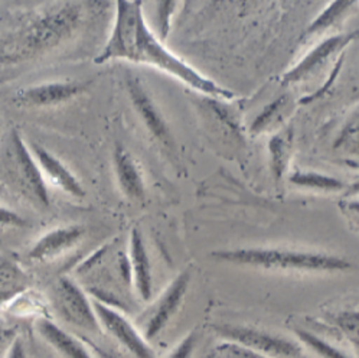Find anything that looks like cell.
I'll use <instances>...</instances> for the list:
<instances>
[{
    "label": "cell",
    "mask_w": 359,
    "mask_h": 358,
    "mask_svg": "<svg viewBox=\"0 0 359 358\" xmlns=\"http://www.w3.org/2000/svg\"><path fill=\"white\" fill-rule=\"evenodd\" d=\"M87 84L83 83H45L29 87L19 94V101L25 106L46 107L67 103L75 95L86 90Z\"/></svg>",
    "instance_id": "obj_14"
},
{
    "label": "cell",
    "mask_w": 359,
    "mask_h": 358,
    "mask_svg": "<svg viewBox=\"0 0 359 358\" xmlns=\"http://www.w3.org/2000/svg\"><path fill=\"white\" fill-rule=\"evenodd\" d=\"M29 150L42 172L45 183H50L54 187H58L65 194L75 198H83L86 195L79 179L53 153L38 143L29 145Z\"/></svg>",
    "instance_id": "obj_10"
},
{
    "label": "cell",
    "mask_w": 359,
    "mask_h": 358,
    "mask_svg": "<svg viewBox=\"0 0 359 358\" xmlns=\"http://www.w3.org/2000/svg\"><path fill=\"white\" fill-rule=\"evenodd\" d=\"M290 183L302 188L326 192H338L346 188L345 183H342L341 179L318 172H294L293 175H290Z\"/></svg>",
    "instance_id": "obj_19"
},
{
    "label": "cell",
    "mask_w": 359,
    "mask_h": 358,
    "mask_svg": "<svg viewBox=\"0 0 359 358\" xmlns=\"http://www.w3.org/2000/svg\"><path fill=\"white\" fill-rule=\"evenodd\" d=\"M356 37H358V31L356 32L353 31L349 34H339L325 39L318 46H315L293 69H290L283 75L281 84L289 86L306 79L307 75H311L320 65H323L333 54L339 53V51L348 46Z\"/></svg>",
    "instance_id": "obj_9"
},
{
    "label": "cell",
    "mask_w": 359,
    "mask_h": 358,
    "mask_svg": "<svg viewBox=\"0 0 359 358\" xmlns=\"http://www.w3.org/2000/svg\"><path fill=\"white\" fill-rule=\"evenodd\" d=\"M285 98L286 97H280V98H277L276 101H273L271 105H269L264 110H263V113L255 119V121L252 123V127H251V132L252 133H260L262 131H264L266 127L270 124V121L273 120V117L277 114V112L280 110V107L283 106V103H285Z\"/></svg>",
    "instance_id": "obj_25"
},
{
    "label": "cell",
    "mask_w": 359,
    "mask_h": 358,
    "mask_svg": "<svg viewBox=\"0 0 359 358\" xmlns=\"http://www.w3.org/2000/svg\"><path fill=\"white\" fill-rule=\"evenodd\" d=\"M127 90H129V95L132 98V103L135 109L137 110L140 119L146 124L147 131L155 136L161 143L170 147L173 145L172 135L166 121L163 120L161 112L153 103L151 98L149 97L144 87L140 84V81L135 77H130L127 80Z\"/></svg>",
    "instance_id": "obj_12"
},
{
    "label": "cell",
    "mask_w": 359,
    "mask_h": 358,
    "mask_svg": "<svg viewBox=\"0 0 359 358\" xmlns=\"http://www.w3.org/2000/svg\"><path fill=\"white\" fill-rule=\"evenodd\" d=\"M114 171L117 181L126 197L135 201H142L144 198V183L139 166L129 150L118 145L114 150Z\"/></svg>",
    "instance_id": "obj_16"
},
{
    "label": "cell",
    "mask_w": 359,
    "mask_h": 358,
    "mask_svg": "<svg viewBox=\"0 0 359 358\" xmlns=\"http://www.w3.org/2000/svg\"><path fill=\"white\" fill-rule=\"evenodd\" d=\"M129 263L132 272V285L135 286L137 295L142 300L147 302L153 295V276L151 265L146 244L139 228H133L130 234V254Z\"/></svg>",
    "instance_id": "obj_15"
},
{
    "label": "cell",
    "mask_w": 359,
    "mask_h": 358,
    "mask_svg": "<svg viewBox=\"0 0 359 358\" xmlns=\"http://www.w3.org/2000/svg\"><path fill=\"white\" fill-rule=\"evenodd\" d=\"M294 334L297 337V343L302 347L309 348L313 354H316L320 358H353L352 355L342 351L339 347L330 344L325 338L319 337L312 331H307L303 328H296Z\"/></svg>",
    "instance_id": "obj_18"
},
{
    "label": "cell",
    "mask_w": 359,
    "mask_h": 358,
    "mask_svg": "<svg viewBox=\"0 0 359 358\" xmlns=\"http://www.w3.org/2000/svg\"><path fill=\"white\" fill-rule=\"evenodd\" d=\"M16 337V332L11 331V329H5L0 328V358H4L9 344L12 343V340Z\"/></svg>",
    "instance_id": "obj_29"
},
{
    "label": "cell",
    "mask_w": 359,
    "mask_h": 358,
    "mask_svg": "<svg viewBox=\"0 0 359 358\" xmlns=\"http://www.w3.org/2000/svg\"><path fill=\"white\" fill-rule=\"evenodd\" d=\"M12 173L20 190L42 207H49V194L42 172L34 159L29 146L16 133L11 138Z\"/></svg>",
    "instance_id": "obj_7"
},
{
    "label": "cell",
    "mask_w": 359,
    "mask_h": 358,
    "mask_svg": "<svg viewBox=\"0 0 359 358\" xmlns=\"http://www.w3.org/2000/svg\"><path fill=\"white\" fill-rule=\"evenodd\" d=\"M93 308L97 315L101 332H106L120 347L135 358H156L155 350L142 336L137 325L127 318L118 308L93 299Z\"/></svg>",
    "instance_id": "obj_6"
},
{
    "label": "cell",
    "mask_w": 359,
    "mask_h": 358,
    "mask_svg": "<svg viewBox=\"0 0 359 358\" xmlns=\"http://www.w3.org/2000/svg\"><path fill=\"white\" fill-rule=\"evenodd\" d=\"M215 358H269V357L252 352L240 345L222 341V344L215 350Z\"/></svg>",
    "instance_id": "obj_24"
},
{
    "label": "cell",
    "mask_w": 359,
    "mask_h": 358,
    "mask_svg": "<svg viewBox=\"0 0 359 358\" xmlns=\"http://www.w3.org/2000/svg\"><path fill=\"white\" fill-rule=\"evenodd\" d=\"M4 358H29L27 347H25V343L20 336L16 334V337L9 344Z\"/></svg>",
    "instance_id": "obj_28"
},
{
    "label": "cell",
    "mask_w": 359,
    "mask_h": 358,
    "mask_svg": "<svg viewBox=\"0 0 359 358\" xmlns=\"http://www.w3.org/2000/svg\"><path fill=\"white\" fill-rule=\"evenodd\" d=\"M57 315L68 325L87 334H102L90 295L68 276L60 277L50 292Z\"/></svg>",
    "instance_id": "obj_4"
},
{
    "label": "cell",
    "mask_w": 359,
    "mask_h": 358,
    "mask_svg": "<svg viewBox=\"0 0 359 358\" xmlns=\"http://www.w3.org/2000/svg\"><path fill=\"white\" fill-rule=\"evenodd\" d=\"M290 145H292V135L287 132H281L271 138L269 143L270 158H271V171L276 179L283 176L285 171L289 165L290 157Z\"/></svg>",
    "instance_id": "obj_20"
},
{
    "label": "cell",
    "mask_w": 359,
    "mask_h": 358,
    "mask_svg": "<svg viewBox=\"0 0 359 358\" xmlns=\"http://www.w3.org/2000/svg\"><path fill=\"white\" fill-rule=\"evenodd\" d=\"M76 19H79V11L71 6L36 19L22 35V51L35 53L55 45L74 28Z\"/></svg>",
    "instance_id": "obj_8"
},
{
    "label": "cell",
    "mask_w": 359,
    "mask_h": 358,
    "mask_svg": "<svg viewBox=\"0 0 359 358\" xmlns=\"http://www.w3.org/2000/svg\"><path fill=\"white\" fill-rule=\"evenodd\" d=\"M27 291V274L11 259L0 258V308Z\"/></svg>",
    "instance_id": "obj_17"
},
{
    "label": "cell",
    "mask_w": 359,
    "mask_h": 358,
    "mask_svg": "<svg viewBox=\"0 0 359 358\" xmlns=\"http://www.w3.org/2000/svg\"><path fill=\"white\" fill-rule=\"evenodd\" d=\"M353 5L355 2H352V0H346V2H344V0H341V2H332L329 8H326L315 19V22L311 25V27L307 28V31L304 32V37H312L315 34L323 32L327 28L333 27V25L339 22L352 9Z\"/></svg>",
    "instance_id": "obj_21"
},
{
    "label": "cell",
    "mask_w": 359,
    "mask_h": 358,
    "mask_svg": "<svg viewBox=\"0 0 359 358\" xmlns=\"http://www.w3.org/2000/svg\"><path fill=\"white\" fill-rule=\"evenodd\" d=\"M142 2H117V15L113 32L106 48L95 58V64L111 60H127L156 67L184 81L192 90L215 98L231 100L234 93L203 77L185 61L175 57L155 37L144 19Z\"/></svg>",
    "instance_id": "obj_1"
},
{
    "label": "cell",
    "mask_w": 359,
    "mask_h": 358,
    "mask_svg": "<svg viewBox=\"0 0 359 358\" xmlns=\"http://www.w3.org/2000/svg\"><path fill=\"white\" fill-rule=\"evenodd\" d=\"M224 343H231L269 358H302L303 347L290 338L247 325L222 324L214 326Z\"/></svg>",
    "instance_id": "obj_3"
},
{
    "label": "cell",
    "mask_w": 359,
    "mask_h": 358,
    "mask_svg": "<svg viewBox=\"0 0 359 358\" xmlns=\"http://www.w3.org/2000/svg\"><path fill=\"white\" fill-rule=\"evenodd\" d=\"M159 6V22H161V35H162V39H165L169 34V27H170V16H172V12L176 6L175 2H161L158 4Z\"/></svg>",
    "instance_id": "obj_26"
},
{
    "label": "cell",
    "mask_w": 359,
    "mask_h": 358,
    "mask_svg": "<svg viewBox=\"0 0 359 358\" xmlns=\"http://www.w3.org/2000/svg\"><path fill=\"white\" fill-rule=\"evenodd\" d=\"M4 191V185L2 184H0V192H2Z\"/></svg>",
    "instance_id": "obj_30"
},
{
    "label": "cell",
    "mask_w": 359,
    "mask_h": 358,
    "mask_svg": "<svg viewBox=\"0 0 359 358\" xmlns=\"http://www.w3.org/2000/svg\"><path fill=\"white\" fill-rule=\"evenodd\" d=\"M335 325L344 338L358 348V311H344L335 317Z\"/></svg>",
    "instance_id": "obj_22"
},
{
    "label": "cell",
    "mask_w": 359,
    "mask_h": 358,
    "mask_svg": "<svg viewBox=\"0 0 359 358\" xmlns=\"http://www.w3.org/2000/svg\"><path fill=\"white\" fill-rule=\"evenodd\" d=\"M196 347H198V336L196 332L192 331L175 345V348L168 354L166 358H194Z\"/></svg>",
    "instance_id": "obj_23"
},
{
    "label": "cell",
    "mask_w": 359,
    "mask_h": 358,
    "mask_svg": "<svg viewBox=\"0 0 359 358\" xmlns=\"http://www.w3.org/2000/svg\"><path fill=\"white\" fill-rule=\"evenodd\" d=\"M27 224L18 213L0 206V225L2 227H23Z\"/></svg>",
    "instance_id": "obj_27"
},
{
    "label": "cell",
    "mask_w": 359,
    "mask_h": 358,
    "mask_svg": "<svg viewBox=\"0 0 359 358\" xmlns=\"http://www.w3.org/2000/svg\"><path fill=\"white\" fill-rule=\"evenodd\" d=\"M35 329L41 338L64 358H95L87 344L48 317L38 318Z\"/></svg>",
    "instance_id": "obj_13"
},
{
    "label": "cell",
    "mask_w": 359,
    "mask_h": 358,
    "mask_svg": "<svg viewBox=\"0 0 359 358\" xmlns=\"http://www.w3.org/2000/svg\"><path fill=\"white\" fill-rule=\"evenodd\" d=\"M212 258L237 266L293 272H345L352 263L339 256L290 248H236L214 251Z\"/></svg>",
    "instance_id": "obj_2"
},
{
    "label": "cell",
    "mask_w": 359,
    "mask_h": 358,
    "mask_svg": "<svg viewBox=\"0 0 359 358\" xmlns=\"http://www.w3.org/2000/svg\"><path fill=\"white\" fill-rule=\"evenodd\" d=\"M84 236V228L80 225H69V227H60L55 230H50L46 234H43L35 246L29 250L28 258L32 262L45 263L50 262L74 246L79 244Z\"/></svg>",
    "instance_id": "obj_11"
},
{
    "label": "cell",
    "mask_w": 359,
    "mask_h": 358,
    "mask_svg": "<svg viewBox=\"0 0 359 358\" xmlns=\"http://www.w3.org/2000/svg\"><path fill=\"white\" fill-rule=\"evenodd\" d=\"M189 284L191 273L188 270L179 273L163 291V293L151 303L150 308L139 317L136 325L149 343L156 340L162 334L177 311L181 310L189 289Z\"/></svg>",
    "instance_id": "obj_5"
}]
</instances>
